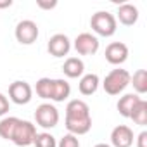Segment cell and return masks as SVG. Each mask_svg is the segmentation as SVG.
<instances>
[{"label":"cell","mask_w":147,"mask_h":147,"mask_svg":"<svg viewBox=\"0 0 147 147\" xmlns=\"http://www.w3.org/2000/svg\"><path fill=\"white\" fill-rule=\"evenodd\" d=\"M92 128L90 107L82 99H73L66 106V130L71 135H85Z\"/></svg>","instance_id":"cell-1"},{"label":"cell","mask_w":147,"mask_h":147,"mask_svg":"<svg viewBox=\"0 0 147 147\" xmlns=\"http://www.w3.org/2000/svg\"><path fill=\"white\" fill-rule=\"evenodd\" d=\"M130 76H131L130 73L126 69H121V67L109 71L104 78V82H102L104 92L107 95H119L130 85Z\"/></svg>","instance_id":"cell-2"},{"label":"cell","mask_w":147,"mask_h":147,"mask_svg":"<svg viewBox=\"0 0 147 147\" xmlns=\"http://www.w3.org/2000/svg\"><path fill=\"white\" fill-rule=\"evenodd\" d=\"M90 26L92 30L99 35V36H113L118 30V21L114 18V14L107 12V11H99L95 14H92L90 18Z\"/></svg>","instance_id":"cell-3"},{"label":"cell","mask_w":147,"mask_h":147,"mask_svg":"<svg viewBox=\"0 0 147 147\" xmlns=\"http://www.w3.org/2000/svg\"><path fill=\"white\" fill-rule=\"evenodd\" d=\"M35 121L43 130L55 128L57 123H59V111H57V107L54 104H50V102L40 104L36 107V111H35Z\"/></svg>","instance_id":"cell-4"},{"label":"cell","mask_w":147,"mask_h":147,"mask_svg":"<svg viewBox=\"0 0 147 147\" xmlns=\"http://www.w3.org/2000/svg\"><path fill=\"white\" fill-rule=\"evenodd\" d=\"M36 126L31 123V121H26V119H19L18 121V126L12 133V138L11 142H14L18 147H28L35 142V137H36Z\"/></svg>","instance_id":"cell-5"},{"label":"cell","mask_w":147,"mask_h":147,"mask_svg":"<svg viewBox=\"0 0 147 147\" xmlns=\"http://www.w3.org/2000/svg\"><path fill=\"white\" fill-rule=\"evenodd\" d=\"M38 33H40L38 31V24L35 21H31V19L19 21L16 24V31H14L16 40L21 45H31V43H35L36 38H38Z\"/></svg>","instance_id":"cell-6"},{"label":"cell","mask_w":147,"mask_h":147,"mask_svg":"<svg viewBox=\"0 0 147 147\" xmlns=\"http://www.w3.org/2000/svg\"><path fill=\"white\" fill-rule=\"evenodd\" d=\"M9 99L18 104V106H24V104H30L31 99H33V88L28 82H23V80H18L14 83H11L9 87Z\"/></svg>","instance_id":"cell-7"},{"label":"cell","mask_w":147,"mask_h":147,"mask_svg":"<svg viewBox=\"0 0 147 147\" xmlns=\"http://www.w3.org/2000/svg\"><path fill=\"white\" fill-rule=\"evenodd\" d=\"M99 38L92 33H80L76 38H75V50L80 54V55H94L97 50H99Z\"/></svg>","instance_id":"cell-8"},{"label":"cell","mask_w":147,"mask_h":147,"mask_svg":"<svg viewBox=\"0 0 147 147\" xmlns=\"http://www.w3.org/2000/svg\"><path fill=\"white\" fill-rule=\"evenodd\" d=\"M47 50L54 57H64L71 50V40L64 33H55L50 36V40L47 43Z\"/></svg>","instance_id":"cell-9"},{"label":"cell","mask_w":147,"mask_h":147,"mask_svg":"<svg viewBox=\"0 0 147 147\" xmlns=\"http://www.w3.org/2000/svg\"><path fill=\"white\" fill-rule=\"evenodd\" d=\"M106 61L113 66H119L128 59V47L123 42H113L106 47Z\"/></svg>","instance_id":"cell-10"},{"label":"cell","mask_w":147,"mask_h":147,"mask_svg":"<svg viewBox=\"0 0 147 147\" xmlns=\"http://www.w3.org/2000/svg\"><path fill=\"white\" fill-rule=\"evenodd\" d=\"M133 130L126 125H118L111 131V147H131Z\"/></svg>","instance_id":"cell-11"},{"label":"cell","mask_w":147,"mask_h":147,"mask_svg":"<svg viewBox=\"0 0 147 147\" xmlns=\"http://www.w3.org/2000/svg\"><path fill=\"white\" fill-rule=\"evenodd\" d=\"M116 21H119L125 26H133L138 21V9L133 4H121L116 12Z\"/></svg>","instance_id":"cell-12"},{"label":"cell","mask_w":147,"mask_h":147,"mask_svg":"<svg viewBox=\"0 0 147 147\" xmlns=\"http://www.w3.org/2000/svg\"><path fill=\"white\" fill-rule=\"evenodd\" d=\"M62 73L67 78H82L85 73V64L80 57H67L62 64Z\"/></svg>","instance_id":"cell-13"},{"label":"cell","mask_w":147,"mask_h":147,"mask_svg":"<svg viewBox=\"0 0 147 147\" xmlns=\"http://www.w3.org/2000/svg\"><path fill=\"white\" fill-rule=\"evenodd\" d=\"M99 85H100V80H99V76L95 73H87V75H83L80 78L78 90H80L82 95H94L97 92Z\"/></svg>","instance_id":"cell-14"},{"label":"cell","mask_w":147,"mask_h":147,"mask_svg":"<svg viewBox=\"0 0 147 147\" xmlns=\"http://www.w3.org/2000/svg\"><path fill=\"white\" fill-rule=\"evenodd\" d=\"M71 94V85L62 80V78H54V83H52V97L50 100L54 102H64Z\"/></svg>","instance_id":"cell-15"},{"label":"cell","mask_w":147,"mask_h":147,"mask_svg":"<svg viewBox=\"0 0 147 147\" xmlns=\"http://www.w3.org/2000/svg\"><path fill=\"white\" fill-rule=\"evenodd\" d=\"M140 99H142V97H138L137 94H126V95L119 97V100H118V104H116L119 114H121L123 118H130L133 107L137 106V102H138Z\"/></svg>","instance_id":"cell-16"},{"label":"cell","mask_w":147,"mask_h":147,"mask_svg":"<svg viewBox=\"0 0 147 147\" xmlns=\"http://www.w3.org/2000/svg\"><path fill=\"white\" fill-rule=\"evenodd\" d=\"M130 85H133V90L137 95L147 94V71L145 69H137L133 76H130Z\"/></svg>","instance_id":"cell-17"},{"label":"cell","mask_w":147,"mask_h":147,"mask_svg":"<svg viewBox=\"0 0 147 147\" xmlns=\"http://www.w3.org/2000/svg\"><path fill=\"white\" fill-rule=\"evenodd\" d=\"M18 121H19V118H16V116H5L0 119V137L4 140L12 138V133L18 126Z\"/></svg>","instance_id":"cell-18"},{"label":"cell","mask_w":147,"mask_h":147,"mask_svg":"<svg viewBox=\"0 0 147 147\" xmlns=\"http://www.w3.org/2000/svg\"><path fill=\"white\" fill-rule=\"evenodd\" d=\"M130 119L135 125H140V126H145L147 125V102L144 99H140L137 102V106L133 107V111L130 114Z\"/></svg>","instance_id":"cell-19"},{"label":"cell","mask_w":147,"mask_h":147,"mask_svg":"<svg viewBox=\"0 0 147 147\" xmlns=\"http://www.w3.org/2000/svg\"><path fill=\"white\" fill-rule=\"evenodd\" d=\"M52 83H54V78H40L35 85V92L40 99H45V100H50L52 97Z\"/></svg>","instance_id":"cell-20"},{"label":"cell","mask_w":147,"mask_h":147,"mask_svg":"<svg viewBox=\"0 0 147 147\" xmlns=\"http://www.w3.org/2000/svg\"><path fill=\"white\" fill-rule=\"evenodd\" d=\"M35 147H57V140L52 133L49 131H42V133H36L35 137Z\"/></svg>","instance_id":"cell-21"},{"label":"cell","mask_w":147,"mask_h":147,"mask_svg":"<svg viewBox=\"0 0 147 147\" xmlns=\"http://www.w3.org/2000/svg\"><path fill=\"white\" fill-rule=\"evenodd\" d=\"M57 147H80V140H78L76 135L66 133V135L57 142Z\"/></svg>","instance_id":"cell-22"},{"label":"cell","mask_w":147,"mask_h":147,"mask_svg":"<svg viewBox=\"0 0 147 147\" xmlns=\"http://www.w3.org/2000/svg\"><path fill=\"white\" fill-rule=\"evenodd\" d=\"M9 107H11V104H9V99L0 92V118L2 116H5L7 113H9Z\"/></svg>","instance_id":"cell-23"},{"label":"cell","mask_w":147,"mask_h":147,"mask_svg":"<svg viewBox=\"0 0 147 147\" xmlns=\"http://www.w3.org/2000/svg\"><path fill=\"white\" fill-rule=\"evenodd\" d=\"M36 5L43 11H50L54 7H57V0H36Z\"/></svg>","instance_id":"cell-24"},{"label":"cell","mask_w":147,"mask_h":147,"mask_svg":"<svg viewBox=\"0 0 147 147\" xmlns=\"http://www.w3.org/2000/svg\"><path fill=\"white\" fill-rule=\"evenodd\" d=\"M137 147H147V131H140L137 137Z\"/></svg>","instance_id":"cell-25"},{"label":"cell","mask_w":147,"mask_h":147,"mask_svg":"<svg viewBox=\"0 0 147 147\" xmlns=\"http://www.w3.org/2000/svg\"><path fill=\"white\" fill-rule=\"evenodd\" d=\"M12 5V0H0V9H7Z\"/></svg>","instance_id":"cell-26"},{"label":"cell","mask_w":147,"mask_h":147,"mask_svg":"<svg viewBox=\"0 0 147 147\" xmlns=\"http://www.w3.org/2000/svg\"><path fill=\"white\" fill-rule=\"evenodd\" d=\"M94 147H111V145L109 144H95Z\"/></svg>","instance_id":"cell-27"}]
</instances>
